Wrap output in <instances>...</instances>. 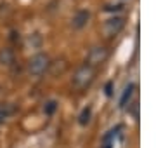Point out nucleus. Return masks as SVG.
<instances>
[{"mask_svg": "<svg viewBox=\"0 0 156 148\" xmlns=\"http://www.w3.org/2000/svg\"><path fill=\"white\" fill-rule=\"evenodd\" d=\"M95 79V68L89 66V65H82L78 66L76 72L73 73V79H71V86L78 91H83L87 87L94 82Z\"/></svg>", "mask_w": 156, "mask_h": 148, "instance_id": "nucleus-1", "label": "nucleus"}, {"mask_svg": "<svg viewBox=\"0 0 156 148\" xmlns=\"http://www.w3.org/2000/svg\"><path fill=\"white\" fill-rule=\"evenodd\" d=\"M50 66V57L44 52H38V54H35V56L30 57L28 61V73L31 77H40V75H44Z\"/></svg>", "mask_w": 156, "mask_h": 148, "instance_id": "nucleus-2", "label": "nucleus"}, {"mask_svg": "<svg viewBox=\"0 0 156 148\" xmlns=\"http://www.w3.org/2000/svg\"><path fill=\"white\" fill-rule=\"evenodd\" d=\"M108 57H109V51H108L106 47L94 46V47H90L89 52H87V61H85V65L95 68V66H101L102 63H106Z\"/></svg>", "mask_w": 156, "mask_h": 148, "instance_id": "nucleus-3", "label": "nucleus"}, {"mask_svg": "<svg viewBox=\"0 0 156 148\" xmlns=\"http://www.w3.org/2000/svg\"><path fill=\"white\" fill-rule=\"evenodd\" d=\"M123 26H125V19L122 16H111L109 19H106L102 23V33H104V37L111 39V37H115L122 31Z\"/></svg>", "mask_w": 156, "mask_h": 148, "instance_id": "nucleus-4", "label": "nucleus"}, {"mask_svg": "<svg viewBox=\"0 0 156 148\" xmlns=\"http://www.w3.org/2000/svg\"><path fill=\"white\" fill-rule=\"evenodd\" d=\"M89 19H90V12L85 11V9H82V11L75 12V16L71 17V26L75 30H82L83 26H87Z\"/></svg>", "mask_w": 156, "mask_h": 148, "instance_id": "nucleus-5", "label": "nucleus"}, {"mask_svg": "<svg viewBox=\"0 0 156 148\" xmlns=\"http://www.w3.org/2000/svg\"><path fill=\"white\" fill-rule=\"evenodd\" d=\"M134 89H135L134 84H128V86L123 89V94H122V98H120V106H122V108H125L127 103L132 99V96H134Z\"/></svg>", "mask_w": 156, "mask_h": 148, "instance_id": "nucleus-6", "label": "nucleus"}, {"mask_svg": "<svg viewBox=\"0 0 156 148\" xmlns=\"http://www.w3.org/2000/svg\"><path fill=\"white\" fill-rule=\"evenodd\" d=\"M0 63L5 66H11L14 63V51L12 49H2L0 51Z\"/></svg>", "mask_w": 156, "mask_h": 148, "instance_id": "nucleus-7", "label": "nucleus"}, {"mask_svg": "<svg viewBox=\"0 0 156 148\" xmlns=\"http://www.w3.org/2000/svg\"><path fill=\"white\" fill-rule=\"evenodd\" d=\"M90 119H92V108L87 106V108L82 110V113L78 117V122H80V125H87L90 122Z\"/></svg>", "mask_w": 156, "mask_h": 148, "instance_id": "nucleus-8", "label": "nucleus"}, {"mask_svg": "<svg viewBox=\"0 0 156 148\" xmlns=\"http://www.w3.org/2000/svg\"><path fill=\"white\" fill-rule=\"evenodd\" d=\"M11 113H12L11 106H9V105H4V103H0V124H2V122H4Z\"/></svg>", "mask_w": 156, "mask_h": 148, "instance_id": "nucleus-9", "label": "nucleus"}, {"mask_svg": "<svg viewBox=\"0 0 156 148\" xmlns=\"http://www.w3.org/2000/svg\"><path fill=\"white\" fill-rule=\"evenodd\" d=\"M56 108H57V101H54V99H50V101H49V103H47V105L44 106V112H45L47 115H52L54 112H56Z\"/></svg>", "mask_w": 156, "mask_h": 148, "instance_id": "nucleus-10", "label": "nucleus"}, {"mask_svg": "<svg viewBox=\"0 0 156 148\" xmlns=\"http://www.w3.org/2000/svg\"><path fill=\"white\" fill-rule=\"evenodd\" d=\"M120 9H122L120 4H115V6H113V4H108V6L104 7V11H120Z\"/></svg>", "mask_w": 156, "mask_h": 148, "instance_id": "nucleus-11", "label": "nucleus"}]
</instances>
